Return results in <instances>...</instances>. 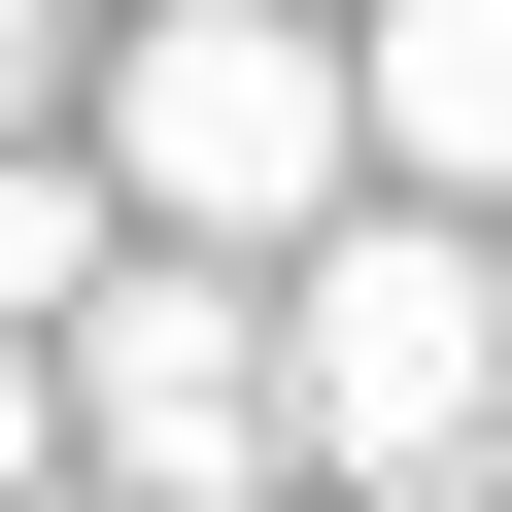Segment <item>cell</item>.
Returning a JSON list of instances; mask_svg holds the SVG:
<instances>
[{"mask_svg":"<svg viewBox=\"0 0 512 512\" xmlns=\"http://www.w3.org/2000/svg\"><path fill=\"white\" fill-rule=\"evenodd\" d=\"M69 171L137 205V274H308V239L376 205V137H342V0H137V35L69 69Z\"/></svg>","mask_w":512,"mask_h":512,"instance_id":"obj_1","label":"cell"},{"mask_svg":"<svg viewBox=\"0 0 512 512\" xmlns=\"http://www.w3.org/2000/svg\"><path fill=\"white\" fill-rule=\"evenodd\" d=\"M274 444H308L342 512H478V478H512V239L342 205L308 274H274Z\"/></svg>","mask_w":512,"mask_h":512,"instance_id":"obj_2","label":"cell"},{"mask_svg":"<svg viewBox=\"0 0 512 512\" xmlns=\"http://www.w3.org/2000/svg\"><path fill=\"white\" fill-rule=\"evenodd\" d=\"M69 512H274L308 444H274V274H103L69 342Z\"/></svg>","mask_w":512,"mask_h":512,"instance_id":"obj_3","label":"cell"},{"mask_svg":"<svg viewBox=\"0 0 512 512\" xmlns=\"http://www.w3.org/2000/svg\"><path fill=\"white\" fill-rule=\"evenodd\" d=\"M342 137H376V205L512 239V0H342Z\"/></svg>","mask_w":512,"mask_h":512,"instance_id":"obj_4","label":"cell"},{"mask_svg":"<svg viewBox=\"0 0 512 512\" xmlns=\"http://www.w3.org/2000/svg\"><path fill=\"white\" fill-rule=\"evenodd\" d=\"M103 274H137V205H103V171H69V137H35V171H0V342H69V308H103Z\"/></svg>","mask_w":512,"mask_h":512,"instance_id":"obj_5","label":"cell"},{"mask_svg":"<svg viewBox=\"0 0 512 512\" xmlns=\"http://www.w3.org/2000/svg\"><path fill=\"white\" fill-rule=\"evenodd\" d=\"M69 69H103V35H69V0H0V171H35V137H69Z\"/></svg>","mask_w":512,"mask_h":512,"instance_id":"obj_6","label":"cell"},{"mask_svg":"<svg viewBox=\"0 0 512 512\" xmlns=\"http://www.w3.org/2000/svg\"><path fill=\"white\" fill-rule=\"evenodd\" d=\"M0 512H69V376H35V342H0Z\"/></svg>","mask_w":512,"mask_h":512,"instance_id":"obj_7","label":"cell"},{"mask_svg":"<svg viewBox=\"0 0 512 512\" xmlns=\"http://www.w3.org/2000/svg\"><path fill=\"white\" fill-rule=\"evenodd\" d=\"M103 35H137V0H103Z\"/></svg>","mask_w":512,"mask_h":512,"instance_id":"obj_8","label":"cell"}]
</instances>
